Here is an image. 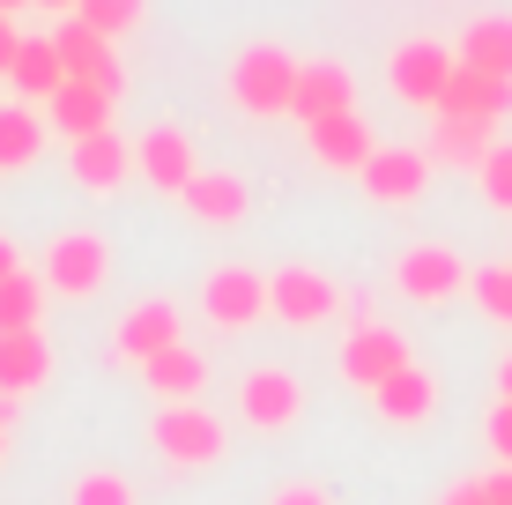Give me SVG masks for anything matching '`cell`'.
Returning <instances> with one entry per match:
<instances>
[{
  "label": "cell",
  "instance_id": "11",
  "mask_svg": "<svg viewBox=\"0 0 512 505\" xmlns=\"http://www.w3.org/2000/svg\"><path fill=\"white\" fill-rule=\"evenodd\" d=\"M186 342V320H179V305L171 298H141L127 320H119V335H112V357L119 364H149V357H164V350H179Z\"/></svg>",
  "mask_w": 512,
  "mask_h": 505
},
{
  "label": "cell",
  "instance_id": "27",
  "mask_svg": "<svg viewBox=\"0 0 512 505\" xmlns=\"http://www.w3.org/2000/svg\"><path fill=\"white\" fill-rule=\"evenodd\" d=\"M45 320V275H8L0 283V335H30V327Z\"/></svg>",
  "mask_w": 512,
  "mask_h": 505
},
{
  "label": "cell",
  "instance_id": "30",
  "mask_svg": "<svg viewBox=\"0 0 512 505\" xmlns=\"http://www.w3.org/2000/svg\"><path fill=\"white\" fill-rule=\"evenodd\" d=\"M67 505H134V483L119 476V468H90V476H75Z\"/></svg>",
  "mask_w": 512,
  "mask_h": 505
},
{
  "label": "cell",
  "instance_id": "7",
  "mask_svg": "<svg viewBox=\"0 0 512 505\" xmlns=\"http://www.w3.org/2000/svg\"><path fill=\"white\" fill-rule=\"evenodd\" d=\"M468 275H475V268H468L453 246H409V253L394 260V290H401L409 305H446V298H461Z\"/></svg>",
  "mask_w": 512,
  "mask_h": 505
},
{
  "label": "cell",
  "instance_id": "39",
  "mask_svg": "<svg viewBox=\"0 0 512 505\" xmlns=\"http://www.w3.org/2000/svg\"><path fill=\"white\" fill-rule=\"evenodd\" d=\"M8 409H15V402L0 394V461H8Z\"/></svg>",
  "mask_w": 512,
  "mask_h": 505
},
{
  "label": "cell",
  "instance_id": "9",
  "mask_svg": "<svg viewBox=\"0 0 512 505\" xmlns=\"http://www.w3.org/2000/svg\"><path fill=\"white\" fill-rule=\"evenodd\" d=\"M453 67H461V60H453L438 38H409V45H394V60H386V82H394L401 104H423V112H438V97H446Z\"/></svg>",
  "mask_w": 512,
  "mask_h": 505
},
{
  "label": "cell",
  "instance_id": "2",
  "mask_svg": "<svg viewBox=\"0 0 512 505\" xmlns=\"http://www.w3.org/2000/svg\"><path fill=\"white\" fill-rule=\"evenodd\" d=\"M297 67H305V60H290L282 45H253V52H238V60H231V97L253 119H282V112H290V97H297Z\"/></svg>",
  "mask_w": 512,
  "mask_h": 505
},
{
  "label": "cell",
  "instance_id": "41",
  "mask_svg": "<svg viewBox=\"0 0 512 505\" xmlns=\"http://www.w3.org/2000/svg\"><path fill=\"white\" fill-rule=\"evenodd\" d=\"M15 8H30V0H0V15H15Z\"/></svg>",
  "mask_w": 512,
  "mask_h": 505
},
{
  "label": "cell",
  "instance_id": "18",
  "mask_svg": "<svg viewBox=\"0 0 512 505\" xmlns=\"http://www.w3.org/2000/svg\"><path fill=\"white\" fill-rule=\"evenodd\" d=\"M372 409L386 416V424H431L438 416V379L423 372V364H401L386 387H372Z\"/></svg>",
  "mask_w": 512,
  "mask_h": 505
},
{
  "label": "cell",
  "instance_id": "5",
  "mask_svg": "<svg viewBox=\"0 0 512 505\" xmlns=\"http://www.w3.org/2000/svg\"><path fill=\"white\" fill-rule=\"evenodd\" d=\"M201 312L223 335H245L253 320H268V275L260 268H208L201 275Z\"/></svg>",
  "mask_w": 512,
  "mask_h": 505
},
{
  "label": "cell",
  "instance_id": "35",
  "mask_svg": "<svg viewBox=\"0 0 512 505\" xmlns=\"http://www.w3.org/2000/svg\"><path fill=\"white\" fill-rule=\"evenodd\" d=\"M483 498H490V505H512V468H490V476H483Z\"/></svg>",
  "mask_w": 512,
  "mask_h": 505
},
{
  "label": "cell",
  "instance_id": "3",
  "mask_svg": "<svg viewBox=\"0 0 512 505\" xmlns=\"http://www.w3.org/2000/svg\"><path fill=\"white\" fill-rule=\"evenodd\" d=\"M38 275H45L52 298H97L104 275H112V246H104L97 231H60V238L45 246Z\"/></svg>",
  "mask_w": 512,
  "mask_h": 505
},
{
  "label": "cell",
  "instance_id": "14",
  "mask_svg": "<svg viewBox=\"0 0 512 505\" xmlns=\"http://www.w3.org/2000/svg\"><path fill=\"white\" fill-rule=\"evenodd\" d=\"M134 171L156 186V194H186V186L201 179V164H193V142H186L179 127L141 134V142H134Z\"/></svg>",
  "mask_w": 512,
  "mask_h": 505
},
{
  "label": "cell",
  "instance_id": "28",
  "mask_svg": "<svg viewBox=\"0 0 512 505\" xmlns=\"http://www.w3.org/2000/svg\"><path fill=\"white\" fill-rule=\"evenodd\" d=\"M75 15L97 30V38H112V45H119V38H127V30L141 23V15H149V0H82Z\"/></svg>",
  "mask_w": 512,
  "mask_h": 505
},
{
  "label": "cell",
  "instance_id": "37",
  "mask_svg": "<svg viewBox=\"0 0 512 505\" xmlns=\"http://www.w3.org/2000/svg\"><path fill=\"white\" fill-rule=\"evenodd\" d=\"M8 275H23V253H15L8 238H0V283H8Z\"/></svg>",
  "mask_w": 512,
  "mask_h": 505
},
{
  "label": "cell",
  "instance_id": "19",
  "mask_svg": "<svg viewBox=\"0 0 512 505\" xmlns=\"http://www.w3.org/2000/svg\"><path fill=\"white\" fill-rule=\"evenodd\" d=\"M179 201H186L193 223H208V231H223V223H245V208H253V194H245L238 171H201V179H193Z\"/></svg>",
  "mask_w": 512,
  "mask_h": 505
},
{
  "label": "cell",
  "instance_id": "1",
  "mask_svg": "<svg viewBox=\"0 0 512 505\" xmlns=\"http://www.w3.org/2000/svg\"><path fill=\"white\" fill-rule=\"evenodd\" d=\"M149 446L171 468H208V461H223V416L201 402H164L149 424Z\"/></svg>",
  "mask_w": 512,
  "mask_h": 505
},
{
  "label": "cell",
  "instance_id": "20",
  "mask_svg": "<svg viewBox=\"0 0 512 505\" xmlns=\"http://www.w3.org/2000/svg\"><path fill=\"white\" fill-rule=\"evenodd\" d=\"M67 171H75V186H82V194H112V186H119V179L134 171V149L119 142L112 127H104V134H90V142H75V156H67Z\"/></svg>",
  "mask_w": 512,
  "mask_h": 505
},
{
  "label": "cell",
  "instance_id": "31",
  "mask_svg": "<svg viewBox=\"0 0 512 505\" xmlns=\"http://www.w3.org/2000/svg\"><path fill=\"white\" fill-rule=\"evenodd\" d=\"M475 179H483V194L498 201V208H512V142H498V149H490Z\"/></svg>",
  "mask_w": 512,
  "mask_h": 505
},
{
  "label": "cell",
  "instance_id": "40",
  "mask_svg": "<svg viewBox=\"0 0 512 505\" xmlns=\"http://www.w3.org/2000/svg\"><path fill=\"white\" fill-rule=\"evenodd\" d=\"M38 8H52V15H75V8H82V0H38Z\"/></svg>",
  "mask_w": 512,
  "mask_h": 505
},
{
  "label": "cell",
  "instance_id": "26",
  "mask_svg": "<svg viewBox=\"0 0 512 505\" xmlns=\"http://www.w3.org/2000/svg\"><path fill=\"white\" fill-rule=\"evenodd\" d=\"M38 149H45V119H38V104H0V171L38 164Z\"/></svg>",
  "mask_w": 512,
  "mask_h": 505
},
{
  "label": "cell",
  "instance_id": "25",
  "mask_svg": "<svg viewBox=\"0 0 512 505\" xmlns=\"http://www.w3.org/2000/svg\"><path fill=\"white\" fill-rule=\"evenodd\" d=\"M8 82H15V97H23V104H52V97H60L67 67H60V52H52V38H23V52H15V67H8Z\"/></svg>",
  "mask_w": 512,
  "mask_h": 505
},
{
  "label": "cell",
  "instance_id": "21",
  "mask_svg": "<svg viewBox=\"0 0 512 505\" xmlns=\"http://www.w3.org/2000/svg\"><path fill=\"white\" fill-rule=\"evenodd\" d=\"M45 112H52V134H67V142H90V134L112 127L119 104L104 97V90H90V82H60V97H52Z\"/></svg>",
  "mask_w": 512,
  "mask_h": 505
},
{
  "label": "cell",
  "instance_id": "23",
  "mask_svg": "<svg viewBox=\"0 0 512 505\" xmlns=\"http://www.w3.org/2000/svg\"><path fill=\"white\" fill-rule=\"evenodd\" d=\"M45 379H52V342L38 327H30V335H0V394H8V402H23Z\"/></svg>",
  "mask_w": 512,
  "mask_h": 505
},
{
  "label": "cell",
  "instance_id": "38",
  "mask_svg": "<svg viewBox=\"0 0 512 505\" xmlns=\"http://www.w3.org/2000/svg\"><path fill=\"white\" fill-rule=\"evenodd\" d=\"M498 402H512V350H505V364H498Z\"/></svg>",
  "mask_w": 512,
  "mask_h": 505
},
{
  "label": "cell",
  "instance_id": "17",
  "mask_svg": "<svg viewBox=\"0 0 512 505\" xmlns=\"http://www.w3.org/2000/svg\"><path fill=\"white\" fill-rule=\"evenodd\" d=\"M490 149H498V127H490V119H431V142H423L431 164H453V171H483Z\"/></svg>",
  "mask_w": 512,
  "mask_h": 505
},
{
  "label": "cell",
  "instance_id": "16",
  "mask_svg": "<svg viewBox=\"0 0 512 505\" xmlns=\"http://www.w3.org/2000/svg\"><path fill=\"white\" fill-rule=\"evenodd\" d=\"M512 112V82L498 75H475V67H453V82H446V97H438V119H498Z\"/></svg>",
  "mask_w": 512,
  "mask_h": 505
},
{
  "label": "cell",
  "instance_id": "36",
  "mask_svg": "<svg viewBox=\"0 0 512 505\" xmlns=\"http://www.w3.org/2000/svg\"><path fill=\"white\" fill-rule=\"evenodd\" d=\"M438 505H490V498H483V476H475V483H453Z\"/></svg>",
  "mask_w": 512,
  "mask_h": 505
},
{
  "label": "cell",
  "instance_id": "8",
  "mask_svg": "<svg viewBox=\"0 0 512 505\" xmlns=\"http://www.w3.org/2000/svg\"><path fill=\"white\" fill-rule=\"evenodd\" d=\"M268 312L282 327H320V320H334L342 312V290H334V275H320V268H275L268 275Z\"/></svg>",
  "mask_w": 512,
  "mask_h": 505
},
{
  "label": "cell",
  "instance_id": "12",
  "mask_svg": "<svg viewBox=\"0 0 512 505\" xmlns=\"http://www.w3.org/2000/svg\"><path fill=\"white\" fill-rule=\"evenodd\" d=\"M357 179H364L372 201L409 208V201H423V186H431V156H423V149H372V164H364Z\"/></svg>",
  "mask_w": 512,
  "mask_h": 505
},
{
  "label": "cell",
  "instance_id": "24",
  "mask_svg": "<svg viewBox=\"0 0 512 505\" xmlns=\"http://www.w3.org/2000/svg\"><path fill=\"white\" fill-rule=\"evenodd\" d=\"M141 379H149V394H164V402H201V387H208V357L193 350V342H179V350H164V357L141 364Z\"/></svg>",
  "mask_w": 512,
  "mask_h": 505
},
{
  "label": "cell",
  "instance_id": "15",
  "mask_svg": "<svg viewBox=\"0 0 512 505\" xmlns=\"http://www.w3.org/2000/svg\"><path fill=\"white\" fill-rule=\"evenodd\" d=\"M305 142H312V156H320L327 171H364L372 164V127H364V112H334V119H320V127H305Z\"/></svg>",
  "mask_w": 512,
  "mask_h": 505
},
{
  "label": "cell",
  "instance_id": "29",
  "mask_svg": "<svg viewBox=\"0 0 512 505\" xmlns=\"http://www.w3.org/2000/svg\"><path fill=\"white\" fill-rule=\"evenodd\" d=\"M468 290H475V305H483L498 327H512V260H498V268H475Z\"/></svg>",
  "mask_w": 512,
  "mask_h": 505
},
{
  "label": "cell",
  "instance_id": "22",
  "mask_svg": "<svg viewBox=\"0 0 512 505\" xmlns=\"http://www.w3.org/2000/svg\"><path fill=\"white\" fill-rule=\"evenodd\" d=\"M453 60L475 67V75L512 82V15H475V23L461 30V45H453Z\"/></svg>",
  "mask_w": 512,
  "mask_h": 505
},
{
  "label": "cell",
  "instance_id": "4",
  "mask_svg": "<svg viewBox=\"0 0 512 505\" xmlns=\"http://www.w3.org/2000/svg\"><path fill=\"white\" fill-rule=\"evenodd\" d=\"M52 52H60V67H67V82H90V90H104V97H127V67H119V52H112V38H97L82 15H60L52 23Z\"/></svg>",
  "mask_w": 512,
  "mask_h": 505
},
{
  "label": "cell",
  "instance_id": "10",
  "mask_svg": "<svg viewBox=\"0 0 512 505\" xmlns=\"http://www.w3.org/2000/svg\"><path fill=\"white\" fill-rule=\"evenodd\" d=\"M334 364H342L349 387L372 394V387H386V379H394L401 364H416V357H409V335H394L386 320H372V327H349V335H342V357H334Z\"/></svg>",
  "mask_w": 512,
  "mask_h": 505
},
{
  "label": "cell",
  "instance_id": "32",
  "mask_svg": "<svg viewBox=\"0 0 512 505\" xmlns=\"http://www.w3.org/2000/svg\"><path fill=\"white\" fill-rule=\"evenodd\" d=\"M490 454H498V468H512V402L490 409Z\"/></svg>",
  "mask_w": 512,
  "mask_h": 505
},
{
  "label": "cell",
  "instance_id": "6",
  "mask_svg": "<svg viewBox=\"0 0 512 505\" xmlns=\"http://www.w3.org/2000/svg\"><path fill=\"white\" fill-rule=\"evenodd\" d=\"M238 416L253 431H290L297 416H305V379L282 372V364H253V372L238 379Z\"/></svg>",
  "mask_w": 512,
  "mask_h": 505
},
{
  "label": "cell",
  "instance_id": "13",
  "mask_svg": "<svg viewBox=\"0 0 512 505\" xmlns=\"http://www.w3.org/2000/svg\"><path fill=\"white\" fill-rule=\"evenodd\" d=\"M334 112H357V82H349V67H334V60H305V67H297L290 119L320 127V119H334Z\"/></svg>",
  "mask_w": 512,
  "mask_h": 505
},
{
  "label": "cell",
  "instance_id": "33",
  "mask_svg": "<svg viewBox=\"0 0 512 505\" xmlns=\"http://www.w3.org/2000/svg\"><path fill=\"white\" fill-rule=\"evenodd\" d=\"M268 505H334V498L320 491V483H282V491H275Z\"/></svg>",
  "mask_w": 512,
  "mask_h": 505
},
{
  "label": "cell",
  "instance_id": "34",
  "mask_svg": "<svg viewBox=\"0 0 512 505\" xmlns=\"http://www.w3.org/2000/svg\"><path fill=\"white\" fill-rule=\"evenodd\" d=\"M15 52H23V30H15V15H0V75L15 67Z\"/></svg>",
  "mask_w": 512,
  "mask_h": 505
}]
</instances>
